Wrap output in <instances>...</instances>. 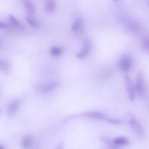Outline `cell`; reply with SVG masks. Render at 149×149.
Returning <instances> with one entry per match:
<instances>
[{"mask_svg":"<svg viewBox=\"0 0 149 149\" xmlns=\"http://www.w3.org/2000/svg\"><path fill=\"white\" fill-rule=\"evenodd\" d=\"M60 82L58 81H47L37 84L34 87V90L37 94L41 95H47L53 93L59 88Z\"/></svg>","mask_w":149,"mask_h":149,"instance_id":"obj_1","label":"cell"},{"mask_svg":"<svg viewBox=\"0 0 149 149\" xmlns=\"http://www.w3.org/2000/svg\"><path fill=\"white\" fill-rule=\"evenodd\" d=\"M134 86H135L136 93L140 97H143L146 91V84L144 74L141 72H138V74H137Z\"/></svg>","mask_w":149,"mask_h":149,"instance_id":"obj_2","label":"cell"},{"mask_svg":"<svg viewBox=\"0 0 149 149\" xmlns=\"http://www.w3.org/2000/svg\"><path fill=\"white\" fill-rule=\"evenodd\" d=\"M92 50V42L90 39H86L83 42L82 46L76 54L77 58L79 59H84L88 56Z\"/></svg>","mask_w":149,"mask_h":149,"instance_id":"obj_3","label":"cell"},{"mask_svg":"<svg viewBox=\"0 0 149 149\" xmlns=\"http://www.w3.org/2000/svg\"><path fill=\"white\" fill-rule=\"evenodd\" d=\"M133 66V59L130 56L123 55L118 60V68L123 72H129Z\"/></svg>","mask_w":149,"mask_h":149,"instance_id":"obj_4","label":"cell"},{"mask_svg":"<svg viewBox=\"0 0 149 149\" xmlns=\"http://www.w3.org/2000/svg\"><path fill=\"white\" fill-rule=\"evenodd\" d=\"M129 125L132 131L138 137H142L144 134V129L141 123L134 117H131L129 119Z\"/></svg>","mask_w":149,"mask_h":149,"instance_id":"obj_5","label":"cell"},{"mask_svg":"<svg viewBox=\"0 0 149 149\" xmlns=\"http://www.w3.org/2000/svg\"><path fill=\"white\" fill-rule=\"evenodd\" d=\"M124 82H125L126 91H127V96H128L130 101H133L135 98L136 94L135 86H134V82L132 81V78L127 74H126L124 76Z\"/></svg>","mask_w":149,"mask_h":149,"instance_id":"obj_6","label":"cell"},{"mask_svg":"<svg viewBox=\"0 0 149 149\" xmlns=\"http://www.w3.org/2000/svg\"><path fill=\"white\" fill-rule=\"evenodd\" d=\"M71 29L74 34H81L84 30V21L83 17L78 16L72 24Z\"/></svg>","mask_w":149,"mask_h":149,"instance_id":"obj_7","label":"cell"},{"mask_svg":"<svg viewBox=\"0 0 149 149\" xmlns=\"http://www.w3.org/2000/svg\"><path fill=\"white\" fill-rule=\"evenodd\" d=\"M82 116L94 120H105V118H107L105 114L97 110H88V111L84 112L82 113Z\"/></svg>","mask_w":149,"mask_h":149,"instance_id":"obj_8","label":"cell"},{"mask_svg":"<svg viewBox=\"0 0 149 149\" xmlns=\"http://www.w3.org/2000/svg\"><path fill=\"white\" fill-rule=\"evenodd\" d=\"M21 101L19 99H15V100H12L9 103L7 108V113L8 116H11L16 113L19 110L20 107H21Z\"/></svg>","mask_w":149,"mask_h":149,"instance_id":"obj_9","label":"cell"},{"mask_svg":"<svg viewBox=\"0 0 149 149\" xmlns=\"http://www.w3.org/2000/svg\"><path fill=\"white\" fill-rule=\"evenodd\" d=\"M9 26L10 27L18 31H24L25 29V26H24V24L16 17L13 15H9Z\"/></svg>","mask_w":149,"mask_h":149,"instance_id":"obj_10","label":"cell"},{"mask_svg":"<svg viewBox=\"0 0 149 149\" xmlns=\"http://www.w3.org/2000/svg\"><path fill=\"white\" fill-rule=\"evenodd\" d=\"M57 4L56 0H45L44 10L48 14L54 13L56 10Z\"/></svg>","mask_w":149,"mask_h":149,"instance_id":"obj_11","label":"cell"},{"mask_svg":"<svg viewBox=\"0 0 149 149\" xmlns=\"http://www.w3.org/2000/svg\"><path fill=\"white\" fill-rule=\"evenodd\" d=\"M22 4L27 13L30 15H34L36 13L35 5L31 0H22Z\"/></svg>","mask_w":149,"mask_h":149,"instance_id":"obj_12","label":"cell"},{"mask_svg":"<svg viewBox=\"0 0 149 149\" xmlns=\"http://www.w3.org/2000/svg\"><path fill=\"white\" fill-rule=\"evenodd\" d=\"M113 143L116 146H127L130 144V139L124 136H118L113 140Z\"/></svg>","mask_w":149,"mask_h":149,"instance_id":"obj_13","label":"cell"},{"mask_svg":"<svg viewBox=\"0 0 149 149\" xmlns=\"http://www.w3.org/2000/svg\"><path fill=\"white\" fill-rule=\"evenodd\" d=\"M23 149H29L33 145V137L31 134H26L22 138L21 142Z\"/></svg>","mask_w":149,"mask_h":149,"instance_id":"obj_14","label":"cell"},{"mask_svg":"<svg viewBox=\"0 0 149 149\" xmlns=\"http://www.w3.org/2000/svg\"><path fill=\"white\" fill-rule=\"evenodd\" d=\"M49 53L52 56L54 57H60L64 54V49L60 46H54L51 47L49 49Z\"/></svg>","mask_w":149,"mask_h":149,"instance_id":"obj_15","label":"cell"},{"mask_svg":"<svg viewBox=\"0 0 149 149\" xmlns=\"http://www.w3.org/2000/svg\"><path fill=\"white\" fill-rule=\"evenodd\" d=\"M26 21L27 24L29 25L30 27L33 29H37L40 26L39 21H37L36 18H34V15H29L26 18Z\"/></svg>","mask_w":149,"mask_h":149,"instance_id":"obj_16","label":"cell"},{"mask_svg":"<svg viewBox=\"0 0 149 149\" xmlns=\"http://www.w3.org/2000/svg\"><path fill=\"white\" fill-rule=\"evenodd\" d=\"M11 66L7 61H4L2 59H0V71L3 72H8L10 71Z\"/></svg>","mask_w":149,"mask_h":149,"instance_id":"obj_17","label":"cell"},{"mask_svg":"<svg viewBox=\"0 0 149 149\" xmlns=\"http://www.w3.org/2000/svg\"><path fill=\"white\" fill-rule=\"evenodd\" d=\"M141 45L142 47L144 50L149 53V37H144L142 39L141 41Z\"/></svg>","mask_w":149,"mask_h":149,"instance_id":"obj_18","label":"cell"},{"mask_svg":"<svg viewBox=\"0 0 149 149\" xmlns=\"http://www.w3.org/2000/svg\"><path fill=\"white\" fill-rule=\"evenodd\" d=\"M104 141L110 149H118V146H116V145H114L113 143V141H110L109 140H104Z\"/></svg>","mask_w":149,"mask_h":149,"instance_id":"obj_19","label":"cell"},{"mask_svg":"<svg viewBox=\"0 0 149 149\" xmlns=\"http://www.w3.org/2000/svg\"><path fill=\"white\" fill-rule=\"evenodd\" d=\"M105 121H107V122L111 123V124H121V121H118V119H115V118H106Z\"/></svg>","mask_w":149,"mask_h":149,"instance_id":"obj_20","label":"cell"},{"mask_svg":"<svg viewBox=\"0 0 149 149\" xmlns=\"http://www.w3.org/2000/svg\"><path fill=\"white\" fill-rule=\"evenodd\" d=\"M10 27L9 24H5V23L0 21V29H7Z\"/></svg>","mask_w":149,"mask_h":149,"instance_id":"obj_21","label":"cell"},{"mask_svg":"<svg viewBox=\"0 0 149 149\" xmlns=\"http://www.w3.org/2000/svg\"><path fill=\"white\" fill-rule=\"evenodd\" d=\"M55 149H64V145H63V143H61L59 145H58Z\"/></svg>","mask_w":149,"mask_h":149,"instance_id":"obj_22","label":"cell"},{"mask_svg":"<svg viewBox=\"0 0 149 149\" xmlns=\"http://www.w3.org/2000/svg\"><path fill=\"white\" fill-rule=\"evenodd\" d=\"M2 48H3V42H2L1 38H0V49H2Z\"/></svg>","mask_w":149,"mask_h":149,"instance_id":"obj_23","label":"cell"},{"mask_svg":"<svg viewBox=\"0 0 149 149\" xmlns=\"http://www.w3.org/2000/svg\"><path fill=\"white\" fill-rule=\"evenodd\" d=\"M0 149H5V146H3V145H2V144H0Z\"/></svg>","mask_w":149,"mask_h":149,"instance_id":"obj_24","label":"cell"},{"mask_svg":"<svg viewBox=\"0 0 149 149\" xmlns=\"http://www.w3.org/2000/svg\"><path fill=\"white\" fill-rule=\"evenodd\" d=\"M113 2H118V0H113Z\"/></svg>","mask_w":149,"mask_h":149,"instance_id":"obj_25","label":"cell"},{"mask_svg":"<svg viewBox=\"0 0 149 149\" xmlns=\"http://www.w3.org/2000/svg\"><path fill=\"white\" fill-rule=\"evenodd\" d=\"M148 5H149V2H148Z\"/></svg>","mask_w":149,"mask_h":149,"instance_id":"obj_26","label":"cell"}]
</instances>
